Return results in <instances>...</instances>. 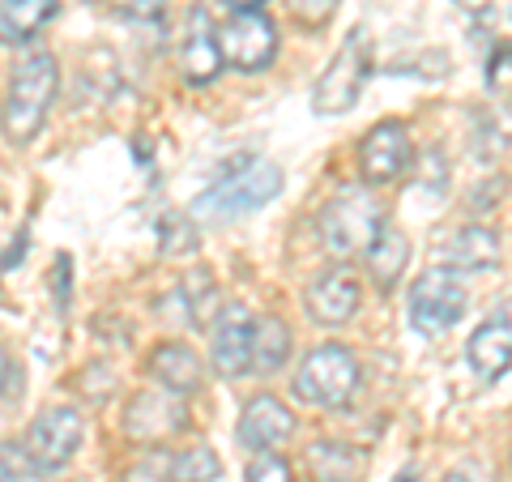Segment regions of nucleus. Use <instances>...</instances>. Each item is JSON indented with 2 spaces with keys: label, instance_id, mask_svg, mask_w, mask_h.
Wrapping results in <instances>:
<instances>
[{
  "label": "nucleus",
  "instance_id": "20",
  "mask_svg": "<svg viewBox=\"0 0 512 482\" xmlns=\"http://www.w3.org/2000/svg\"><path fill=\"white\" fill-rule=\"evenodd\" d=\"M359 470H363V457L350 444L316 440L308 448V474H312V482H355Z\"/></svg>",
  "mask_w": 512,
  "mask_h": 482
},
{
  "label": "nucleus",
  "instance_id": "1",
  "mask_svg": "<svg viewBox=\"0 0 512 482\" xmlns=\"http://www.w3.org/2000/svg\"><path fill=\"white\" fill-rule=\"evenodd\" d=\"M56 82H60V64L52 52H35L26 56L18 69L9 73V90H5V107H0V124L13 146H30L39 137V128L47 120V107L56 99Z\"/></svg>",
  "mask_w": 512,
  "mask_h": 482
},
{
  "label": "nucleus",
  "instance_id": "31",
  "mask_svg": "<svg viewBox=\"0 0 512 482\" xmlns=\"http://www.w3.org/2000/svg\"><path fill=\"white\" fill-rule=\"evenodd\" d=\"M393 482H414V470H406V474H397Z\"/></svg>",
  "mask_w": 512,
  "mask_h": 482
},
{
  "label": "nucleus",
  "instance_id": "19",
  "mask_svg": "<svg viewBox=\"0 0 512 482\" xmlns=\"http://www.w3.org/2000/svg\"><path fill=\"white\" fill-rule=\"evenodd\" d=\"M56 18V0H0V47L26 43Z\"/></svg>",
  "mask_w": 512,
  "mask_h": 482
},
{
  "label": "nucleus",
  "instance_id": "25",
  "mask_svg": "<svg viewBox=\"0 0 512 482\" xmlns=\"http://www.w3.org/2000/svg\"><path fill=\"white\" fill-rule=\"evenodd\" d=\"M333 9H338V0H291V18L312 30L325 26L333 18Z\"/></svg>",
  "mask_w": 512,
  "mask_h": 482
},
{
  "label": "nucleus",
  "instance_id": "18",
  "mask_svg": "<svg viewBox=\"0 0 512 482\" xmlns=\"http://www.w3.org/2000/svg\"><path fill=\"white\" fill-rule=\"evenodd\" d=\"M363 265H367V278H376V286L393 291V282L402 278L406 265H410V239L397 227H380L372 248L363 252Z\"/></svg>",
  "mask_w": 512,
  "mask_h": 482
},
{
  "label": "nucleus",
  "instance_id": "23",
  "mask_svg": "<svg viewBox=\"0 0 512 482\" xmlns=\"http://www.w3.org/2000/svg\"><path fill=\"white\" fill-rule=\"evenodd\" d=\"M244 482H295V470L278 453H256L244 470Z\"/></svg>",
  "mask_w": 512,
  "mask_h": 482
},
{
  "label": "nucleus",
  "instance_id": "17",
  "mask_svg": "<svg viewBox=\"0 0 512 482\" xmlns=\"http://www.w3.org/2000/svg\"><path fill=\"white\" fill-rule=\"evenodd\" d=\"M128 436H141V440H154V436H167V431L184 427V406L171 397H154V393H141L133 397L128 406Z\"/></svg>",
  "mask_w": 512,
  "mask_h": 482
},
{
  "label": "nucleus",
  "instance_id": "24",
  "mask_svg": "<svg viewBox=\"0 0 512 482\" xmlns=\"http://www.w3.org/2000/svg\"><path fill=\"white\" fill-rule=\"evenodd\" d=\"M30 474H35V465H30L26 448L22 444H0V482H30Z\"/></svg>",
  "mask_w": 512,
  "mask_h": 482
},
{
  "label": "nucleus",
  "instance_id": "3",
  "mask_svg": "<svg viewBox=\"0 0 512 482\" xmlns=\"http://www.w3.org/2000/svg\"><path fill=\"white\" fill-rule=\"evenodd\" d=\"M380 201L367 188L350 184L333 197L325 210H320V239H325V252L346 261V256H359L372 248V239L380 235Z\"/></svg>",
  "mask_w": 512,
  "mask_h": 482
},
{
  "label": "nucleus",
  "instance_id": "13",
  "mask_svg": "<svg viewBox=\"0 0 512 482\" xmlns=\"http://www.w3.org/2000/svg\"><path fill=\"white\" fill-rule=\"evenodd\" d=\"M252 329H256L252 316H248V308H239V303H231V308L218 312L210 359H214V372L222 380H235V376H244L252 367Z\"/></svg>",
  "mask_w": 512,
  "mask_h": 482
},
{
  "label": "nucleus",
  "instance_id": "6",
  "mask_svg": "<svg viewBox=\"0 0 512 482\" xmlns=\"http://www.w3.org/2000/svg\"><path fill=\"white\" fill-rule=\"evenodd\" d=\"M466 316V286L453 269H427L410 286V325L423 337H440Z\"/></svg>",
  "mask_w": 512,
  "mask_h": 482
},
{
  "label": "nucleus",
  "instance_id": "27",
  "mask_svg": "<svg viewBox=\"0 0 512 482\" xmlns=\"http://www.w3.org/2000/svg\"><path fill=\"white\" fill-rule=\"evenodd\" d=\"M13 384H18V380H13V359H9V350L0 346V393H9Z\"/></svg>",
  "mask_w": 512,
  "mask_h": 482
},
{
  "label": "nucleus",
  "instance_id": "15",
  "mask_svg": "<svg viewBox=\"0 0 512 482\" xmlns=\"http://www.w3.org/2000/svg\"><path fill=\"white\" fill-rule=\"evenodd\" d=\"M150 376L163 384L167 393H175V397L197 393L201 389V359H197V350H192V346L167 342V346H158L150 355Z\"/></svg>",
  "mask_w": 512,
  "mask_h": 482
},
{
  "label": "nucleus",
  "instance_id": "7",
  "mask_svg": "<svg viewBox=\"0 0 512 482\" xmlns=\"http://www.w3.org/2000/svg\"><path fill=\"white\" fill-rule=\"evenodd\" d=\"M82 436H86L82 414L69 410V406H56V410H43L39 419L30 423L22 448H26L30 465H35V474H56L77 457Z\"/></svg>",
  "mask_w": 512,
  "mask_h": 482
},
{
  "label": "nucleus",
  "instance_id": "10",
  "mask_svg": "<svg viewBox=\"0 0 512 482\" xmlns=\"http://www.w3.org/2000/svg\"><path fill=\"white\" fill-rule=\"evenodd\" d=\"M222 73V47H218V26L205 5L188 9L184 22V43H180V77L188 86H210Z\"/></svg>",
  "mask_w": 512,
  "mask_h": 482
},
{
  "label": "nucleus",
  "instance_id": "12",
  "mask_svg": "<svg viewBox=\"0 0 512 482\" xmlns=\"http://www.w3.org/2000/svg\"><path fill=\"white\" fill-rule=\"evenodd\" d=\"M466 359L478 372V380H500L512 367V299L491 308V316L470 333Z\"/></svg>",
  "mask_w": 512,
  "mask_h": 482
},
{
  "label": "nucleus",
  "instance_id": "8",
  "mask_svg": "<svg viewBox=\"0 0 512 482\" xmlns=\"http://www.w3.org/2000/svg\"><path fill=\"white\" fill-rule=\"evenodd\" d=\"M218 47H222V60L227 64H235V69H244V73H256V69H265V64H274L278 30L261 9H239L218 26Z\"/></svg>",
  "mask_w": 512,
  "mask_h": 482
},
{
  "label": "nucleus",
  "instance_id": "30",
  "mask_svg": "<svg viewBox=\"0 0 512 482\" xmlns=\"http://www.w3.org/2000/svg\"><path fill=\"white\" fill-rule=\"evenodd\" d=\"M461 5H466V9H483L487 0H461Z\"/></svg>",
  "mask_w": 512,
  "mask_h": 482
},
{
  "label": "nucleus",
  "instance_id": "26",
  "mask_svg": "<svg viewBox=\"0 0 512 482\" xmlns=\"http://www.w3.org/2000/svg\"><path fill=\"white\" fill-rule=\"evenodd\" d=\"M167 9V0H116V13L128 22H158Z\"/></svg>",
  "mask_w": 512,
  "mask_h": 482
},
{
  "label": "nucleus",
  "instance_id": "29",
  "mask_svg": "<svg viewBox=\"0 0 512 482\" xmlns=\"http://www.w3.org/2000/svg\"><path fill=\"white\" fill-rule=\"evenodd\" d=\"M444 482H478V478H470V474H448Z\"/></svg>",
  "mask_w": 512,
  "mask_h": 482
},
{
  "label": "nucleus",
  "instance_id": "2",
  "mask_svg": "<svg viewBox=\"0 0 512 482\" xmlns=\"http://www.w3.org/2000/svg\"><path fill=\"white\" fill-rule=\"evenodd\" d=\"M282 192V171L265 158H252V154H239L231 158L222 175L192 201V214L201 218H244L252 210H261Z\"/></svg>",
  "mask_w": 512,
  "mask_h": 482
},
{
  "label": "nucleus",
  "instance_id": "16",
  "mask_svg": "<svg viewBox=\"0 0 512 482\" xmlns=\"http://www.w3.org/2000/svg\"><path fill=\"white\" fill-rule=\"evenodd\" d=\"M444 265L453 269H466V273H478V269H491L500 265V235L491 227H461L453 239H448V248L440 252Z\"/></svg>",
  "mask_w": 512,
  "mask_h": 482
},
{
  "label": "nucleus",
  "instance_id": "5",
  "mask_svg": "<svg viewBox=\"0 0 512 482\" xmlns=\"http://www.w3.org/2000/svg\"><path fill=\"white\" fill-rule=\"evenodd\" d=\"M367 82V35L350 30L346 43L338 47V56L329 60V69L320 73V82L312 90V111L316 116H342L359 103Z\"/></svg>",
  "mask_w": 512,
  "mask_h": 482
},
{
  "label": "nucleus",
  "instance_id": "28",
  "mask_svg": "<svg viewBox=\"0 0 512 482\" xmlns=\"http://www.w3.org/2000/svg\"><path fill=\"white\" fill-rule=\"evenodd\" d=\"M231 13H239V9H256V5H265V0H222Z\"/></svg>",
  "mask_w": 512,
  "mask_h": 482
},
{
  "label": "nucleus",
  "instance_id": "9",
  "mask_svg": "<svg viewBox=\"0 0 512 482\" xmlns=\"http://www.w3.org/2000/svg\"><path fill=\"white\" fill-rule=\"evenodd\" d=\"M410 133L402 120H380L359 146V171L367 184H393L410 167Z\"/></svg>",
  "mask_w": 512,
  "mask_h": 482
},
{
  "label": "nucleus",
  "instance_id": "14",
  "mask_svg": "<svg viewBox=\"0 0 512 482\" xmlns=\"http://www.w3.org/2000/svg\"><path fill=\"white\" fill-rule=\"evenodd\" d=\"M239 444L244 448H256V453H269V448H278L295 436V414L282 406L274 393H261L252 397L244 414H239Z\"/></svg>",
  "mask_w": 512,
  "mask_h": 482
},
{
  "label": "nucleus",
  "instance_id": "21",
  "mask_svg": "<svg viewBox=\"0 0 512 482\" xmlns=\"http://www.w3.org/2000/svg\"><path fill=\"white\" fill-rule=\"evenodd\" d=\"M286 355H291V329H286V320L261 316L252 329V367L261 376H269L286 363Z\"/></svg>",
  "mask_w": 512,
  "mask_h": 482
},
{
  "label": "nucleus",
  "instance_id": "11",
  "mask_svg": "<svg viewBox=\"0 0 512 482\" xmlns=\"http://www.w3.org/2000/svg\"><path fill=\"white\" fill-rule=\"evenodd\" d=\"M359 299H363V291H359L355 273L350 269H325V273H316V278L308 282V291H303V308H308V316L316 320V325L338 329L359 312Z\"/></svg>",
  "mask_w": 512,
  "mask_h": 482
},
{
  "label": "nucleus",
  "instance_id": "4",
  "mask_svg": "<svg viewBox=\"0 0 512 482\" xmlns=\"http://www.w3.org/2000/svg\"><path fill=\"white\" fill-rule=\"evenodd\" d=\"M355 389H359V359L338 342L316 346L295 372V397L308 401V406H325V410L346 406Z\"/></svg>",
  "mask_w": 512,
  "mask_h": 482
},
{
  "label": "nucleus",
  "instance_id": "22",
  "mask_svg": "<svg viewBox=\"0 0 512 482\" xmlns=\"http://www.w3.org/2000/svg\"><path fill=\"white\" fill-rule=\"evenodd\" d=\"M171 482H218L222 478V461L210 444H188L167 461Z\"/></svg>",
  "mask_w": 512,
  "mask_h": 482
}]
</instances>
